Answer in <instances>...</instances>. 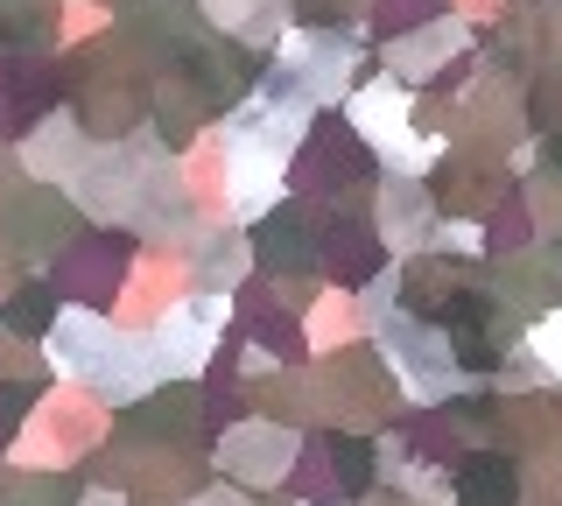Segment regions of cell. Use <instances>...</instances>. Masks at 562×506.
<instances>
[{
    "instance_id": "cell-1",
    "label": "cell",
    "mask_w": 562,
    "mask_h": 506,
    "mask_svg": "<svg viewBox=\"0 0 562 506\" xmlns=\"http://www.w3.org/2000/svg\"><path fill=\"white\" fill-rule=\"evenodd\" d=\"M295 134H303V99H281V92H260V106H246L233 120V142H225V162H233V218L274 212L281 162H289Z\"/></svg>"
},
{
    "instance_id": "cell-2",
    "label": "cell",
    "mask_w": 562,
    "mask_h": 506,
    "mask_svg": "<svg viewBox=\"0 0 562 506\" xmlns=\"http://www.w3.org/2000/svg\"><path fill=\"white\" fill-rule=\"evenodd\" d=\"M49 359L105 401H140L155 387L148 345L127 338V330H113L105 317H92V310H64V317L49 324Z\"/></svg>"
},
{
    "instance_id": "cell-3",
    "label": "cell",
    "mask_w": 562,
    "mask_h": 506,
    "mask_svg": "<svg viewBox=\"0 0 562 506\" xmlns=\"http://www.w3.org/2000/svg\"><path fill=\"white\" fill-rule=\"evenodd\" d=\"M373 330L386 345V359H394L401 387H408L415 401H450L457 380H464V359H457V345L443 338V330H422L408 317H394V310H373Z\"/></svg>"
},
{
    "instance_id": "cell-4",
    "label": "cell",
    "mask_w": 562,
    "mask_h": 506,
    "mask_svg": "<svg viewBox=\"0 0 562 506\" xmlns=\"http://www.w3.org/2000/svg\"><path fill=\"white\" fill-rule=\"evenodd\" d=\"M351 127L366 134V142L380 148L386 169H401V177H415V169L436 162V142H422V134L408 127V92H401L394 78H373L351 92Z\"/></svg>"
},
{
    "instance_id": "cell-5",
    "label": "cell",
    "mask_w": 562,
    "mask_h": 506,
    "mask_svg": "<svg viewBox=\"0 0 562 506\" xmlns=\"http://www.w3.org/2000/svg\"><path fill=\"white\" fill-rule=\"evenodd\" d=\"M295 458H303L295 429H281V423H239L218 443V479L246 485V493H268V485H281L295 471Z\"/></svg>"
},
{
    "instance_id": "cell-6",
    "label": "cell",
    "mask_w": 562,
    "mask_h": 506,
    "mask_svg": "<svg viewBox=\"0 0 562 506\" xmlns=\"http://www.w3.org/2000/svg\"><path fill=\"white\" fill-rule=\"evenodd\" d=\"M225 324V303L218 295H204V303H176L162 324L148 330V373L155 380H183V373H198L204 366V345H211V330Z\"/></svg>"
},
{
    "instance_id": "cell-7",
    "label": "cell",
    "mask_w": 562,
    "mask_h": 506,
    "mask_svg": "<svg viewBox=\"0 0 562 506\" xmlns=\"http://www.w3.org/2000/svg\"><path fill=\"white\" fill-rule=\"evenodd\" d=\"M520 499V464L506 450H471L450 471V506H514Z\"/></svg>"
},
{
    "instance_id": "cell-8",
    "label": "cell",
    "mask_w": 562,
    "mask_h": 506,
    "mask_svg": "<svg viewBox=\"0 0 562 506\" xmlns=\"http://www.w3.org/2000/svg\"><path fill=\"white\" fill-rule=\"evenodd\" d=\"M527 345H535L541 373H555V380H562V310H549V317L535 324V338H527Z\"/></svg>"
},
{
    "instance_id": "cell-9",
    "label": "cell",
    "mask_w": 562,
    "mask_h": 506,
    "mask_svg": "<svg viewBox=\"0 0 562 506\" xmlns=\"http://www.w3.org/2000/svg\"><path fill=\"white\" fill-rule=\"evenodd\" d=\"M190 506H246V499H239V485H211V493L190 499Z\"/></svg>"
},
{
    "instance_id": "cell-10",
    "label": "cell",
    "mask_w": 562,
    "mask_h": 506,
    "mask_svg": "<svg viewBox=\"0 0 562 506\" xmlns=\"http://www.w3.org/2000/svg\"><path fill=\"white\" fill-rule=\"evenodd\" d=\"M78 506H120V499L113 493H92V499H78Z\"/></svg>"
},
{
    "instance_id": "cell-11",
    "label": "cell",
    "mask_w": 562,
    "mask_h": 506,
    "mask_svg": "<svg viewBox=\"0 0 562 506\" xmlns=\"http://www.w3.org/2000/svg\"><path fill=\"white\" fill-rule=\"evenodd\" d=\"M303 506H338V499H303Z\"/></svg>"
}]
</instances>
